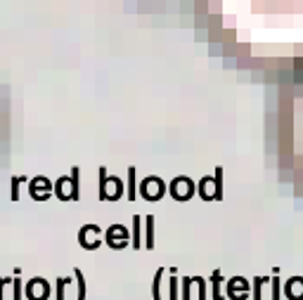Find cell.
I'll list each match as a JSON object with an SVG mask.
<instances>
[{
    "label": "cell",
    "mask_w": 303,
    "mask_h": 300,
    "mask_svg": "<svg viewBox=\"0 0 303 300\" xmlns=\"http://www.w3.org/2000/svg\"><path fill=\"white\" fill-rule=\"evenodd\" d=\"M166 192H168V187H166V182L161 180L159 175L145 178V180L140 182V196L145 201H161L166 196Z\"/></svg>",
    "instance_id": "1"
},
{
    "label": "cell",
    "mask_w": 303,
    "mask_h": 300,
    "mask_svg": "<svg viewBox=\"0 0 303 300\" xmlns=\"http://www.w3.org/2000/svg\"><path fill=\"white\" fill-rule=\"evenodd\" d=\"M104 243L109 246L111 251H123L131 246V232L123 227V225H111L107 232H104Z\"/></svg>",
    "instance_id": "2"
},
{
    "label": "cell",
    "mask_w": 303,
    "mask_h": 300,
    "mask_svg": "<svg viewBox=\"0 0 303 300\" xmlns=\"http://www.w3.org/2000/svg\"><path fill=\"white\" fill-rule=\"evenodd\" d=\"M55 194V184L45 178V175H38L29 180V196L34 201H48L50 196Z\"/></svg>",
    "instance_id": "3"
},
{
    "label": "cell",
    "mask_w": 303,
    "mask_h": 300,
    "mask_svg": "<svg viewBox=\"0 0 303 300\" xmlns=\"http://www.w3.org/2000/svg\"><path fill=\"white\" fill-rule=\"evenodd\" d=\"M194 192H197V184H194L187 175H178L175 180L170 182V196L175 199V201H190L194 196Z\"/></svg>",
    "instance_id": "4"
},
{
    "label": "cell",
    "mask_w": 303,
    "mask_h": 300,
    "mask_svg": "<svg viewBox=\"0 0 303 300\" xmlns=\"http://www.w3.org/2000/svg\"><path fill=\"white\" fill-rule=\"evenodd\" d=\"M24 296L29 300H48L50 298V284L43 276H34L31 281H26Z\"/></svg>",
    "instance_id": "5"
},
{
    "label": "cell",
    "mask_w": 303,
    "mask_h": 300,
    "mask_svg": "<svg viewBox=\"0 0 303 300\" xmlns=\"http://www.w3.org/2000/svg\"><path fill=\"white\" fill-rule=\"evenodd\" d=\"M249 296H251V291H249V281L244 276H232L230 281H228V298L246 300Z\"/></svg>",
    "instance_id": "6"
},
{
    "label": "cell",
    "mask_w": 303,
    "mask_h": 300,
    "mask_svg": "<svg viewBox=\"0 0 303 300\" xmlns=\"http://www.w3.org/2000/svg\"><path fill=\"white\" fill-rule=\"evenodd\" d=\"M142 222H145V227H147V239L142 246H145L147 251H152L154 248V215H145Z\"/></svg>",
    "instance_id": "7"
},
{
    "label": "cell",
    "mask_w": 303,
    "mask_h": 300,
    "mask_svg": "<svg viewBox=\"0 0 303 300\" xmlns=\"http://www.w3.org/2000/svg\"><path fill=\"white\" fill-rule=\"evenodd\" d=\"M109 182H114V178H109L107 175V168L102 166L100 168V201H109V194H107V184Z\"/></svg>",
    "instance_id": "8"
},
{
    "label": "cell",
    "mask_w": 303,
    "mask_h": 300,
    "mask_svg": "<svg viewBox=\"0 0 303 300\" xmlns=\"http://www.w3.org/2000/svg\"><path fill=\"white\" fill-rule=\"evenodd\" d=\"M223 274H220V270H213V274H211V284H213V300H223V293H220V286H223Z\"/></svg>",
    "instance_id": "9"
},
{
    "label": "cell",
    "mask_w": 303,
    "mask_h": 300,
    "mask_svg": "<svg viewBox=\"0 0 303 300\" xmlns=\"http://www.w3.org/2000/svg\"><path fill=\"white\" fill-rule=\"evenodd\" d=\"M135 173H137V168H128V192H126V196H128V201H135V196H137V189H135Z\"/></svg>",
    "instance_id": "10"
},
{
    "label": "cell",
    "mask_w": 303,
    "mask_h": 300,
    "mask_svg": "<svg viewBox=\"0 0 303 300\" xmlns=\"http://www.w3.org/2000/svg\"><path fill=\"white\" fill-rule=\"evenodd\" d=\"M166 274V270L164 267H159L157 274H154V281H152V293H154V300H161V296H159V288H161V276Z\"/></svg>",
    "instance_id": "11"
},
{
    "label": "cell",
    "mask_w": 303,
    "mask_h": 300,
    "mask_svg": "<svg viewBox=\"0 0 303 300\" xmlns=\"http://www.w3.org/2000/svg\"><path fill=\"white\" fill-rule=\"evenodd\" d=\"M140 222H142V215H135L133 217V248H140Z\"/></svg>",
    "instance_id": "12"
},
{
    "label": "cell",
    "mask_w": 303,
    "mask_h": 300,
    "mask_svg": "<svg viewBox=\"0 0 303 300\" xmlns=\"http://www.w3.org/2000/svg\"><path fill=\"white\" fill-rule=\"evenodd\" d=\"M12 194H10V199H12V201H17V199H19V184H22V182H29L24 178V175H19V178H17V175H12Z\"/></svg>",
    "instance_id": "13"
},
{
    "label": "cell",
    "mask_w": 303,
    "mask_h": 300,
    "mask_svg": "<svg viewBox=\"0 0 303 300\" xmlns=\"http://www.w3.org/2000/svg\"><path fill=\"white\" fill-rule=\"evenodd\" d=\"M73 274H76V284H78V300H85V281H83V272L76 267L73 270Z\"/></svg>",
    "instance_id": "14"
},
{
    "label": "cell",
    "mask_w": 303,
    "mask_h": 300,
    "mask_svg": "<svg viewBox=\"0 0 303 300\" xmlns=\"http://www.w3.org/2000/svg\"><path fill=\"white\" fill-rule=\"evenodd\" d=\"M266 281H270V279H266V276H256L254 279V293H251L254 300H261V286H263Z\"/></svg>",
    "instance_id": "15"
},
{
    "label": "cell",
    "mask_w": 303,
    "mask_h": 300,
    "mask_svg": "<svg viewBox=\"0 0 303 300\" xmlns=\"http://www.w3.org/2000/svg\"><path fill=\"white\" fill-rule=\"evenodd\" d=\"M197 288H199V300H206V279L204 276H192Z\"/></svg>",
    "instance_id": "16"
},
{
    "label": "cell",
    "mask_w": 303,
    "mask_h": 300,
    "mask_svg": "<svg viewBox=\"0 0 303 300\" xmlns=\"http://www.w3.org/2000/svg\"><path fill=\"white\" fill-rule=\"evenodd\" d=\"M71 284V279H57V300H64V288Z\"/></svg>",
    "instance_id": "17"
},
{
    "label": "cell",
    "mask_w": 303,
    "mask_h": 300,
    "mask_svg": "<svg viewBox=\"0 0 303 300\" xmlns=\"http://www.w3.org/2000/svg\"><path fill=\"white\" fill-rule=\"evenodd\" d=\"M168 293H170V300H178V279L170 274V284H168Z\"/></svg>",
    "instance_id": "18"
},
{
    "label": "cell",
    "mask_w": 303,
    "mask_h": 300,
    "mask_svg": "<svg viewBox=\"0 0 303 300\" xmlns=\"http://www.w3.org/2000/svg\"><path fill=\"white\" fill-rule=\"evenodd\" d=\"M180 284H182V300H190V286H192L194 281L187 276V279H182Z\"/></svg>",
    "instance_id": "19"
},
{
    "label": "cell",
    "mask_w": 303,
    "mask_h": 300,
    "mask_svg": "<svg viewBox=\"0 0 303 300\" xmlns=\"http://www.w3.org/2000/svg\"><path fill=\"white\" fill-rule=\"evenodd\" d=\"M12 286H14V300H22V296H24L22 281H19V279H12Z\"/></svg>",
    "instance_id": "20"
},
{
    "label": "cell",
    "mask_w": 303,
    "mask_h": 300,
    "mask_svg": "<svg viewBox=\"0 0 303 300\" xmlns=\"http://www.w3.org/2000/svg\"><path fill=\"white\" fill-rule=\"evenodd\" d=\"M272 281V300H279V288H282V284H279V279L275 276V279H270Z\"/></svg>",
    "instance_id": "21"
},
{
    "label": "cell",
    "mask_w": 303,
    "mask_h": 300,
    "mask_svg": "<svg viewBox=\"0 0 303 300\" xmlns=\"http://www.w3.org/2000/svg\"><path fill=\"white\" fill-rule=\"evenodd\" d=\"M7 284H12V279H0V300H2V288L7 286Z\"/></svg>",
    "instance_id": "22"
}]
</instances>
